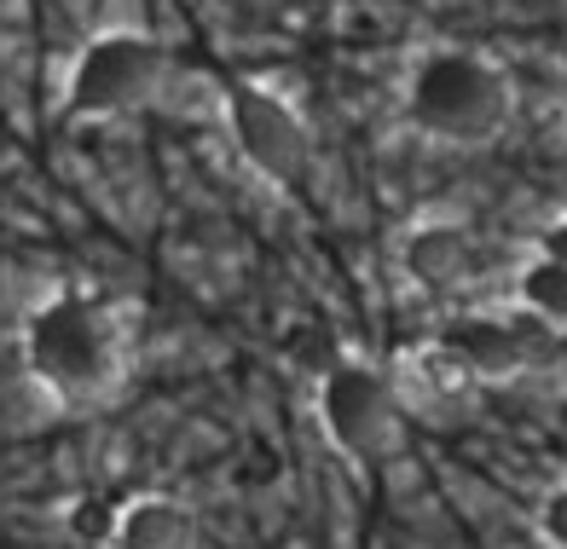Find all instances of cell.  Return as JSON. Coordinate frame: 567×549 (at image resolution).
I'll return each mask as SVG.
<instances>
[{"label":"cell","instance_id":"10","mask_svg":"<svg viewBox=\"0 0 567 549\" xmlns=\"http://www.w3.org/2000/svg\"><path fill=\"white\" fill-rule=\"evenodd\" d=\"M116 509H122V504H111V498H75V504H70V532L82 538V543H111Z\"/></svg>","mask_w":567,"mask_h":549},{"label":"cell","instance_id":"11","mask_svg":"<svg viewBox=\"0 0 567 549\" xmlns=\"http://www.w3.org/2000/svg\"><path fill=\"white\" fill-rule=\"evenodd\" d=\"M538 538H545V549H567V480L556 491H545L538 498Z\"/></svg>","mask_w":567,"mask_h":549},{"label":"cell","instance_id":"12","mask_svg":"<svg viewBox=\"0 0 567 549\" xmlns=\"http://www.w3.org/2000/svg\"><path fill=\"white\" fill-rule=\"evenodd\" d=\"M550 249H556V255H561V260H567V226H561V238H556V244H550Z\"/></svg>","mask_w":567,"mask_h":549},{"label":"cell","instance_id":"7","mask_svg":"<svg viewBox=\"0 0 567 549\" xmlns=\"http://www.w3.org/2000/svg\"><path fill=\"white\" fill-rule=\"evenodd\" d=\"M105 549H197V515L174 491H140L122 498Z\"/></svg>","mask_w":567,"mask_h":549},{"label":"cell","instance_id":"1","mask_svg":"<svg viewBox=\"0 0 567 549\" xmlns=\"http://www.w3.org/2000/svg\"><path fill=\"white\" fill-rule=\"evenodd\" d=\"M23 376L59 411H93L127 382V324L93 296H47L18 330Z\"/></svg>","mask_w":567,"mask_h":549},{"label":"cell","instance_id":"4","mask_svg":"<svg viewBox=\"0 0 567 549\" xmlns=\"http://www.w3.org/2000/svg\"><path fill=\"white\" fill-rule=\"evenodd\" d=\"M319 428L348 463H389L405 434L400 394L382 371H371L359 359H342L319 382Z\"/></svg>","mask_w":567,"mask_h":549},{"label":"cell","instance_id":"5","mask_svg":"<svg viewBox=\"0 0 567 549\" xmlns=\"http://www.w3.org/2000/svg\"><path fill=\"white\" fill-rule=\"evenodd\" d=\"M220 116H226V134L238 145V156L267 186H296L307 174L313 139H307V122L284 93H272L261 82H231L220 93Z\"/></svg>","mask_w":567,"mask_h":549},{"label":"cell","instance_id":"3","mask_svg":"<svg viewBox=\"0 0 567 549\" xmlns=\"http://www.w3.org/2000/svg\"><path fill=\"white\" fill-rule=\"evenodd\" d=\"M168 87V52L145 30H99L64 70V116L111 122L157 104Z\"/></svg>","mask_w":567,"mask_h":549},{"label":"cell","instance_id":"9","mask_svg":"<svg viewBox=\"0 0 567 549\" xmlns=\"http://www.w3.org/2000/svg\"><path fill=\"white\" fill-rule=\"evenodd\" d=\"M405 371H411V382H417L434 405L470 400V394H475V382H481V371L470 364V353H463V348H441V342H434V348H417V353H405Z\"/></svg>","mask_w":567,"mask_h":549},{"label":"cell","instance_id":"6","mask_svg":"<svg viewBox=\"0 0 567 549\" xmlns=\"http://www.w3.org/2000/svg\"><path fill=\"white\" fill-rule=\"evenodd\" d=\"M405 260V278L429 296H452L475 278L481 267V249H475V231L463 220H417L400 244Z\"/></svg>","mask_w":567,"mask_h":549},{"label":"cell","instance_id":"8","mask_svg":"<svg viewBox=\"0 0 567 549\" xmlns=\"http://www.w3.org/2000/svg\"><path fill=\"white\" fill-rule=\"evenodd\" d=\"M515 307L545 330H567V260L556 249H533L515 267Z\"/></svg>","mask_w":567,"mask_h":549},{"label":"cell","instance_id":"2","mask_svg":"<svg viewBox=\"0 0 567 549\" xmlns=\"http://www.w3.org/2000/svg\"><path fill=\"white\" fill-rule=\"evenodd\" d=\"M405 111L417 134L446 139V145H481L509 122V75L486 52L463 46H434L411 70Z\"/></svg>","mask_w":567,"mask_h":549}]
</instances>
